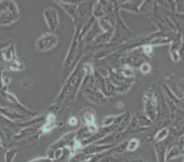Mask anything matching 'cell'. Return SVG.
I'll list each match as a JSON object with an SVG mask.
<instances>
[{"label":"cell","instance_id":"ba28073f","mask_svg":"<svg viewBox=\"0 0 184 162\" xmlns=\"http://www.w3.org/2000/svg\"><path fill=\"white\" fill-rule=\"evenodd\" d=\"M29 162H53V160L47 158H35Z\"/></svg>","mask_w":184,"mask_h":162},{"label":"cell","instance_id":"8fae6325","mask_svg":"<svg viewBox=\"0 0 184 162\" xmlns=\"http://www.w3.org/2000/svg\"><path fill=\"white\" fill-rule=\"evenodd\" d=\"M144 52H145L146 53H150V52H152V48L150 47V46L145 47V48H144Z\"/></svg>","mask_w":184,"mask_h":162},{"label":"cell","instance_id":"30bf717a","mask_svg":"<svg viewBox=\"0 0 184 162\" xmlns=\"http://www.w3.org/2000/svg\"><path fill=\"white\" fill-rule=\"evenodd\" d=\"M68 123H69V125H76L78 124V120H77V118H76V117L73 116V117H71V118L69 119Z\"/></svg>","mask_w":184,"mask_h":162},{"label":"cell","instance_id":"277c9868","mask_svg":"<svg viewBox=\"0 0 184 162\" xmlns=\"http://www.w3.org/2000/svg\"><path fill=\"white\" fill-rule=\"evenodd\" d=\"M138 146H139V141L136 138H134V139H131L128 144H127V147H126V149L128 151H135L138 148Z\"/></svg>","mask_w":184,"mask_h":162},{"label":"cell","instance_id":"5b68a950","mask_svg":"<svg viewBox=\"0 0 184 162\" xmlns=\"http://www.w3.org/2000/svg\"><path fill=\"white\" fill-rule=\"evenodd\" d=\"M168 130H167V129L165 128V129H162V130H160L158 134H157V136H156V140L157 141H160V140H162V139H164L166 137H167V135H168Z\"/></svg>","mask_w":184,"mask_h":162},{"label":"cell","instance_id":"3957f363","mask_svg":"<svg viewBox=\"0 0 184 162\" xmlns=\"http://www.w3.org/2000/svg\"><path fill=\"white\" fill-rule=\"evenodd\" d=\"M54 122H55V117L53 115H49L48 116V119H47V123L44 125L42 130L43 132H49L51 131L52 129L54 127Z\"/></svg>","mask_w":184,"mask_h":162},{"label":"cell","instance_id":"7a4b0ae2","mask_svg":"<svg viewBox=\"0 0 184 162\" xmlns=\"http://www.w3.org/2000/svg\"><path fill=\"white\" fill-rule=\"evenodd\" d=\"M44 18L47 22V25L52 30H55L60 25L59 16L56 10L52 8H48L44 12Z\"/></svg>","mask_w":184,"mask_h":162},{"label":"cell","instance_id":"6da1fadb","mask_svg":"<svg viewBox=\"0 0 184 162\" xmlns=\"http://www.w3.org/2000/svg\"><path fill=\"white\" fill-rule=\"evenodd\" d=\"M58 39L54 34L45 33L41 35L36 41V49L40 52L51 51L57 45Z\"/></svg>","mask_w":184,"mask_h":162},{"label":"cell","instance_id":"52a82bcc","mask_svg":"<svg viewBox=\"0 0 184 162\" xmlns=\"http://www.w3.org/2000/svg\"><path fill=\"white\" fill-rule=\"evenodd\" d=\"M53 155H54V158H55V159H60V158H61L62 156H63V149H61V148L57 149L54 151Z\"/></svg>","mask_w":184,"mask_h":162},{"label":"cell","instance_id":"9c48e42d","mask_svg":"<svg viewBox=\"0 0 184 162\" xmlns=\"http://www.w3.org/2000/svg\"><path fill=\"white\" fill-rule=\"evenodd\" d=\"M15 156H16V151H15V150L9 151L8 154L7 153V162H10V161L14 158Z\"/></svg>","mask_w":184,"mask_h":162},{"label":"cell","instance_id":"8992f818","mask_svg":"<svg viewBox=\"0 0 184 162\" xmlns=\"http://www.w3.org/2000/svg\"><path fill=\"white\" fill-rule=\"evenodd\" d=\"M150 70H151V68H150V65L148 63H144L141 65L140 67V72L144 74H147L150 72Z\"/></svg>","mask_w":184,"mask_h":162}]
</instances>
